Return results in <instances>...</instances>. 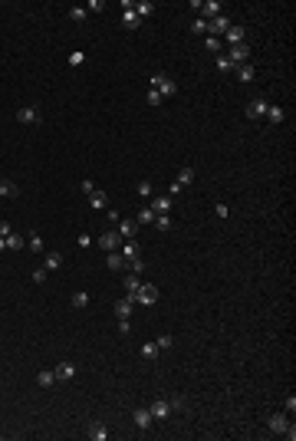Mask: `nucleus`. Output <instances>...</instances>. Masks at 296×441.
<instances>
[{
    "instance_id": "13",
    "label": "nucleus",
    "mask_w": 296,
    "mask_h": 441,
    "mask_svg": "<svg viewBox=\"0 0 296 441\" xmlns=\"http://www.w3.org/2000/svg\"><path fill=\"white\" fill-rule=\"evenodd\" d=\"M53 372H56V382H69V379L76 375V362H69V359H63V362L56 365Z\"/></svg>"
},
{
    "instance_id": "42",
    "label": "nucleus",
    "mask_w": 296,
    "mask_h": 441,
    "mask_svg": "<svg viewBox=\"0 0 296 441\" xmlns=\"http://www.w3.org/2000/svg\"><path fill=\"white\" fill-rule=\"evenodd\" d=\"M30 250L33 254H43V237H40V234H33L30 237Z\"/></svg>"
},
{
    "instance_id": "15",
    "label": "nucleus",
    "mask_w": 296,
    "mask_h": 441,
    "mask_svg": "<svg viewBox=\"0 0 296 441\" xmlns=\"http://www.w3.org/2000/svg\"><path fill=\"white\" fill-rule=\"evenodd\" d=\"M115 231H119L122 241H132V237L138 234V220H119V224H115Z\"/></svg>"
},
{
    "instance_id": "1",
    "label": "nucleus",
    "mask_w": 296,
    "mask_h": 441,
    "mask_svg": "<svg viewBox=\"0 0 296 441\" xmlns=\"http://www.w3.org/2000/svg\"><path fill=\"white\" fill-rule=\"evenodd\" d=\"M132 300H135L138 306H155V303H158V287H155V283H142V287L132 293Z\"/></svg>"
},
{
    "instance_id": "10",
    "label": "nucleus",
    "mask_w": 296,
    "mask_h": 441,
    "mask_svg": "<svg viewBox=\"0 0 296 441\" xmlns=\"http://www.w3.org/2000/svg\"><path fill=\"white\" fill-rule=\"evenodd\" d=\"M171 204H175V198H171V194H161V198H152V201H148V208H152L155 214H171Z\"/></svg>"
},
{
    "instance_id": "25",
    "label": "nucleus",
    "mask_w": 296,
    "mask_h": 441,
    "mask_svg": "<svg viewBox=\"0 0 296 441\" xmlns=\"http://www.w3.org/2000/svg\"><path fill=\"white\" fill-rule=\"evenodd\" d=\"M135 194H138L142 201H152V194H155V185L148 181V178H145V181H138V188H135Z\"/></svg>"
},
{
    "instance_id": "38",
    "label": "nucleus",
    "mask_w": 296,
    "mask_h": 441,
    "mask_svg": "<svg viewBox=\"0 0 296 441\" xmlns=\"http://www.w3.org/2000/svg\"><path fill=\"white\" fill-rule=\"evenodd\" d=\"M214 66H217V73H234V66H230V59L224 53H217V59H214Z\"/></svg>"
},
{
    "instance_id": "6",
    "label": "nucleus",
    "mask_w": 296,
    "mask_h": 441,
    "mask_svg": "<svg viewBox=\"0 0 296 441\" xmlns=\"http://www.w3.org/2000/svg\"><path fill=\"white\" fill-rule=\"evenodd\" d=\"M267 109H270V102L257 96V99L247 102V119H263V115H267Z\"/></svg>"
},
{
    "instance_id": "28",
    "label": "nucleus",
    "mask_w": 296,
    "mask_h": 441,
    "mask_svg": "<svg viewBox=\"0 0 296 441\" xmlns=\"http://www.w3.org/2000/svg\"><path fill=\"white\" fill-rule=\"evenodd\" d=\"M263 119L270 122V125H280V122L286 119V112L280 109V106H270V109H267V115H263Z\"/></svg>"
},
{
    "instance_id": "39",
    "label": "nucleus",
    "mask_w": 296,
    "mask_h": 441,
    "mask_svg": "<svg viewBox=\"0 0 296 441\" xmlns=\"http://www.w3.org/2000/svg\"><path fill=\"white\" fill-rule=\"evenodd\" d=\"M155 346H158V349H171V346H175V336H171V332H161Z\"/></svg>"
},
{
    "instance_id": "5",
    "label": "nucleus",
    "mask_w": 296,
    "mask_h": 441,
    "mask_svg": "<svg viewBox=\"0 0 296 441\" xmlns=\"http://www.w3.org/2000/svg\"><path fill=\"white\" fill-rule=\"evenodd\" d=\"M122 7H125V10H122V27H125V30H138L142 20H138V13L132 10V0H122Z\"/></svg>"
},
{
    "instance_id": "27",
    "label": "nucleus",
    "mask_w": 296,
    "mask_h": 441,
    "mask_svg": "<svg viewBox=\"0 0 296 441\" xmlns=\"http://www.w3.org/2000/svg\"><path fill=\"white\" fill-rule=\"evenodd\" d=\"M53 382H56V372H53V369H43V372H36V386H40V388H50Z\"/></svg>"
},
{
    "instance_id": "52",
    "label": "nucleus",
    "mask_w": 296,
    "mask_h": 441,
    "mask_svg": "<svg viewBox=\"0 0 296 441\" xmlns=\"http://www.w3.org/2000/svg\"><path fill=\"white\" fill-rule=\"evenodd\" d=\"M3 250H7V241H3V237H0V254H3Z\"/></svg>"
},
{
    "instance_id": "30",
    "label": "nucleus",
    "mask_w": 296,
    "mask_h": 441,
    "mask_svg": "<svg viewBox=\"0 0 296 441\" xmlns=\"http://www.w3.org/2000/svg\"><path fill=\"white\" fill-rule=\"evenodd\" d=\"M204 50H208V53H224V43H220V36H204Z\"/></svg>"
},
{
    "instance_id": "17",
    "label": "nucleus",
    "mask_w": 296,
    "mask_h": 441,
    "mask_svg": "<svg viewBox=\"0 0 296 441\" xmlns=\"http://www.w3.org/2000/svg\"><path fill=\"white\" fill-rule=\"evenodd\" d=\"M86 438H92V441H109V428L102 425V421H92L86 428Z\"/></svg>"
},
{
    "instance_id": "29",
    "label": "nucleus",
    "mask_w": 296,
    "mask_h": 441,
    "mask_svg": "<svg viewBox=\"0 0 296 441\" xmlns=\"http://www.w3.org/2000/svg\"><path fill=\"white\" fill-rule=\"evenodd\" d=\"M89 204H92V208H96V211H102V208H106V204H109V198H106V191H99V188H96V191L89 194Z\"/></svg>"
},
{
    "instance_id": "18",
    "label": "nucleus",
    "mask_w": 296,
    "mask_h": 441,
    "mask_svg": "<svg viewBox=\"0 0 296 441\" xmlns=\"http://www.w3.org/2000/svg\"><path fill=\"white\" fill-rule=\"evenodd\" d=\"M132 306H135V300L125 297V300H115V306H112V309H115V316H119V320H129V316H132Z\"/></svg>"
},
{
    "instance_id": "11",
    "label": "nucleus",
    "mask_w": 296,
    "mask_h": 441,
    "mask_svg": "<svg viewBox=\"0 0 296 441\" xmlns=\"http://www.w3.org/2000/svg\"><path fill=\"white\" fill-rule=\"evenodd\" d=\"M220 13H224V3H220V0H204V3H201V17H204V20H214Z\"/></svg>"
},
{
    "instance_id": "21",
    "label": "nucleus",
    "mask_w": 296,
    "mask_h": 441,
    "mask_svg": "<svg viewBox=\"0 0 296 441\" xmlns=\"http://www.w3.org/2000/svg\"><path fill=\"white\" fill-rule=\"evenodd\" d=\"M3 241H7V250H23V244H27V237H23L20 231H10L7 237H3Z\"/></svg>"
},
{
    "instance_id": "8",
    "label": "nucleus",
    "mask_w": 296,
    "mask_h": 441,
    "mask_svg": "<svg viewBox=\"0 0 296 441\" xmlns=\"http://www.w3.org/2000/svg\"><path fill=\"white\" fill-rule=\"evenodd\" d=\"M230 30V17H214V20H208V36H220V33H227Z\"/></svg>"
},
{
    "instance_id": "24",
    "label": "nucleus",
    "mask_w": 296,
    "mask_h": 441,
    "mask_svg": "<svg viewBox=\"0 0 296 441\" xmlns=\"http://www.w3.org/2000/svg\"><path fill=\"white\" fill-rule=\"evenodd\" d=\"M43 267L46 270H59V267H63V254H59V250H50V254L43 257Z\"/></svg>"
},
{
    "instance_id": "36",
    "label": "nucleus",
    "mask_w": 296,
    "mask_h": 441,
    "mask_svg": "<svg viewBox=\"0 0 296 441\" xmlns=\"http://www.w3.org/2000/svg\"><path fill=\"white\" fill-rule=\"evenodd\" d=\"M135 220H138V227H145V224H152V220H155V211L145 204V208L138 211V218H135Z\"/></svg>"
},
{
    "instance_id": "33",
    "label": "nucleus",
    "mask_w": 296,
    "mask_h": 441,
    "mask_svg": "<svg viewBox=\"0 0 296 441\" xmlns=\"http://www.w3.org/2000/svg\"><path fill=\"white\" fill-rule=\"evenodd\" d=\"M122 283H125V290H129V297H132V293H135L138 287H142V280H138V274H125V280H122Z\"/></svg>"
},
{
    "instance_id": "34",
    "label": "nucleus",
    "mask_w": 296,
    "mask_h": 441,
    "mask_svg": "<svg viewBox=\"0 0 296 441\" xmlns=\"http://www.w3.org/2000/svg\"><path fill=\"white\" fill-rule=\"evenodd\" d=\"M86 17H89L86 7H69V20L73 23H86Z\"/></svg>"
},
{
    "instance_id": "7",
    "label": "nucleus",
    "mask_w": 296,
    "mask_h": 441,
    "mask_svg": "<svg viewBox=\"0 0 296 441\" xmlns=\"http://www.w3.org/2000/svg\"><path fill=\"white\" fill-rule=\"evenodd\" d=\"M132 421H135V428L138 431H148L152 428V412H148V408H135V412H132Z\"/></svg>"
},
{
    "instance_id": "22",
    "label": "nucleus",
    "mask_w": 296,
    "mask_h": 441,
    "mask_svg": "<svg viewBox=\"0 0 296 441\" xmlns=\"http://www.w3.org/2000/svg\"><path fill=\"white\" fill-rule=\"evenodd\" d=\"M234 73H237V79H241V83H253V76H257V69H253L250 63H241V66H234Z\"/></svg>"
},
{
    "instance_id": "48",
    "label": "nucleus",
    "mask_w": 296,
    "mask_h": 441,
    "mask_svg": "<svg viewBox=\"0 0 296 441\" xmlns=\"http://www.w3.org/2000/svg\"><path fill=\"white\" fill-rule=\"evenodd\" d=\"M79 63H82V53L73 50V53H69V66H79Z\"/></svg>"
},
{
    "instance_id": "43",
    "label": "nucleus",
    "mask_w": 296,
    "mask_h": 441,
    "mask_svg": "<svg viewBox=\"0 0 296 441\" xmlns=\"http://www.w3.org/2000/svg\"><path fill=\"white\" fill-rule=\"evenodd\" d=\"M142 270H145V260H142V257L129 260V274H142Z\"/></svg>"
},
{
    "instance_id": "32",
    "label": "nucleus",
    "mask_w": 296,
    "mask_h": 441,
    "mask_svg": "<svg viewBox=\"0 0 296 441\" xmlns=\"http://www.w3.org/2000/svg\"><path fill=\"white\" fill-rule=\"evenodd\" d=\"M152 224L158 227V231H171V224H175V220H171V214H155Z\"/></svg>"
},
{
    "instance_id": "14",
    "label": "nucleus",
    "mask_w": 296,
    "mask_h": 441,
    "mask_svg": "<svg viewBox=\"0 0 296 441\" xmlns=\"http://www.w3.org/2000/svg\"><path fill=\"white\" fill-rule=\"evenodd\" d=\"M17 122H20V125H40V112L30 109V106H23V109H17Z\"/></svg>"
},
{
    "instance_id": "49",
    "label": "nucleus",
    "mask_w": 296,
    "mask_h": 441,
    "mask_svg": "<svg viewBox=\"0 0 296 441\" xmlns=\"http://www.w3.org/2000/svg\"><path fill=\"white\" fill-rule=\"evenodd\" d=\"M129 330H132V320H119V332H122V336H125Z\"/></svg>"
},
{
    "instance_id": "37",
    "label": "nucleus",
    "mask_w": 296,
    "mask_h": 441,
    "mask_svg": "<svg viewBox=\"0 0 296 441\" xmlns=\"http://www.w3.org/2000/svg\"><path fill=\"white\" fill-rule=\"evenodd\" d=\"M142 359H148V362L158 359V346H155V342H145V346H142Z\"/></svg>"
},
{
    "instance_id": "50",
    "label": "nucleus",
    "mask_w": 296,
    "mask_h": 441,
    "mask_svg": "<svg viewBox=\"0 0 296 441\" xmlns=\"http://www.w3.org/2000/svg\"><path fill=\"white\" fill-rule=\"evenodd\" d=\"M214 211H217V218H227V214H230V208H227V204H217Z\"/></svg>"
},
{
    "instance_id": "19",
    "label": "nucleus",
    "mask_w": 296,
    "mask_h": 441,
    "mask_svg": "<svg viewBox=\"0 0 296 441\" xmlns=\"http://www.w3.org/2000/svg\"><path fill=\"white\" fill-rule=\"evenodd\" d=\"M106 264H109V270H129V260H125L119 250H109V254H106Z\"/></svg>"
},
{
    "instance_id": "31",
    "label": "nucleus",
    "mask_w": 296,
    "mask_h": 441,
    "mask_svg": "<svg viewBox=\"0 0 296 441\" xmlns=\"http://www.w3.org/2000/svg\"><path fill=\"white\" fill-rule=\"evenodd\" d=\"M194 175H197L194 168H181V171H178V178H175V181H178V185H181V188H188V185H191V181H194Z\"/></svg>"
},
{
    "instance_id": "26",
    "label": "nucleus",
    "mask_w": 296,
    "mask_h": 441,
    "mask_svg": "<svg viewBox=\"0 0 296 441\" xmlns=\"http://www.w3.org/2000/svg\"><path fill=\"white\" fill-rule=\"evenodd\" d=\"M17 194H20V188L13 181H7V178H0V198H17Z\"/></svg>"
},
{
    "instance_id": "4",
    "label": "nucleus",
    "mask_w": 296,
    "mask_h": 441,
    "mask_svg": "<svg viewBox=\"0 0 296 441\" xmlns=\"http://www.w3.org/2000/svg\"><path fill=\"white\" fill-rule=\"evenodd\" d=\"M230 59V66H241V63H247L250 59V46L241 43V46H227V53H224Z\"/></svg>"
},
{
    "instance_id": "23",
    "label": "nucleus",
    "mask_w": 296,
    "mask_h": 441,
    "mask_svg": "<svg viewBox=\"0 0 296 441\" xmlns=\"http://www.w3.org/2000/svg\"><path fill=\"white\" fill-rule=\"evenodd\" d=\"M132 10L138 13V20H145V17H152L155 13V3L152 0H138V3H132Z\"/></svg>"
},
{
    "instance_id": "20",
    "label": "nucleus",
    "mask_w": 296,
    "mask_h": 441,
    "mask_svg": "<svg viewBox=\"0 0 296 441\" xmlns=\"http://www.w3.org/2000/svg\"><path fill=\"white\" fill-rule=\"evenodd\" d=\"M148 412H152L155 421H164L168 415H171V405H168V402H155V405H148Z\"/></svg>"
},
{
    "instance_id": "40",
    "label": "nucleus",
    "mask_w": 296,
    "mask_h": 441,
    "mask_svg": "<svg viewBox=\"0 0 296 441\" xmlns=\"http://www.w3.org/2000/svg\"><path fill=\"white\" fill-rule=\"evenodd\" d=\"M145 102H148V106H161V92H158V89H148V96H145Z\"/></svg>"
},
{
    "instance_id": "51",
    "label": "nucleus",
    "mask_w": 296,
    "mask_h": 441,
    "mask_svg": "<svg viewBox=\"0 0 296 441\" xmlns=\"http://www.w3.org/2000/svg\"><path fill=\"white\" fill-rule=\"evenodd\" d=\"M10 231H13L10 224H7V220H0V237H7V234H10Z\"/></svg>"
},
{
    "instance_id": "46",
    "label": "nucleus",
    "mask_w": 296,
    "mask_h": 441,
    "mask_svg": "<svg viewBox=\"0 0 296 441\" xmlns=\"http://www.w3.org/2000/svg\"><path fill=\"white\" fill-rule=\"evenodd\" d=\"M168 405H171V412H185V398H181V395H175L171 402H168Z\"/></svg>"
},
{
    "instance_id": "35",
    "label": "nucleus",
    "mask_w": 296,
    "mask_h": 441,
    "mask_svg": "<svg viewBox=\"0 0 296 441\" xmlns=\"http://www.w3.org/2000/svg\"><path fill=\"white\" fill-rule=\"evenodd\" d=\"M69 306H73V309H82V306H89V293H82V290H79V293H73V300H69Z\"/></svg>"
},
{
    "instance_id": "9",
    "label": "nucleus",
    "mask_w": 296,
    "mask_h": 441,
    "mask_svg": "<svg viewBox=\"0 0 296 441\" xmlns=\"http://www.w3.org/2000/svg\"><path fill=\"white\" fill-rule=\"evenodd\" d=\"M243 36H247V33H243V27H241V23H230V30L224 33V40H220V43H227V46H241V43H243Z\"/></svg>"
},
{
    "instance_id": "3",
    "label": "nucleus",
    "mask_w": 296,
    "mask_h": 441,
    "mask_svg": "<svg viewBox=\"0 0 296 441\" xmlns=\"http://www.w3.org/2000/svg\"><path fill=\"white\" fill-rule=\"evenodd\" d=\"M152 89H158V92H161V99H168V96H175V92H178V83L171 76H164V73H155V76H152Z\"/></svg>"
},
{
    "instance_id": "47",
    "label": "nucleus",
    "mask_w": 296,
    "mask_h": 441,
    "mask_svg": "<svg viewBox=\"0 0 296 441\" xmlns=\"http://www.w3.org/2000/svg\"><path fill=\"white\" fill-rule=\"evenodd\" d=\"M86 10H89V13H99V10H106V3H102V0H89Z\"/></svg>"
},
{
    "instance_id": "44",
    "label": "nucleus",
    "mask_w": 296,
    "mask_h": 441,
    "mask_svg": "<svg viewBox=\"0 0 296 441\" xmlns=\"http://www.w3.org/2000/svg\"><path fill=\"white\" fill-rule=\"evenodd\" d=\"M46 274H50V270H46V267H36V270H33V283H43V280H46Z\"/></svg>"
},
{
    "instance_id": "45",
    "label": "nucleus",
    "mask_w": 296,
    "mask_h": 441,
    "mask_svg": "<svg viewBox=\"0 0 296 441\" xmlns=\"http://www.w3.org/2000/svg\"><path fill=\"white\" fill-rule=\"evenodd\" d=\"M79 191H82V194H92V191H96V185H92L89 178H82V181H79Z\"/></svg>"
},
{
    "instance_id": "16",
    "label": "nucleus",
    "mask_w": 296,
    "mask_h": 441,
    "mask_svg": "<svg viewBox=\"0 0 296 441\" xmlns=\"http://www.w3.org/2000/svg\"><path fill=\"white\" fill-rule=\"evenodd\" d=\"M119 254L125 257V260H135V257H142V247H138V244H135V237H132V241H122V244H119Z\"/></svg>"
},
{
    "instance_id": "2",
    "label": "nucleus",
    "mask_w": 296,
    "mask_h": 441,
    "mask_svg": "<svg viewBox=\"0 0 296 441\" xmlns=\"http://www.w3.org/2000/svg\"><path fill=\"white\" fill-rule=\"evenodd\" d=\"M270 431H273V435H283V438H290V441L296 438V428L286 415H270Z\"/></svg>"
},
{
    "instance_id": "12",
    "label": "nucleus",
    "mask_w": 296,
    "mask_h": 441,
    "mask_svg": "<svg viewBox=\"0 0 296 441\" xmlns=\"http://www.w3.org/2000/svg\"><path fill=\"white\" fill-rule=\"evenodd\" d=\"M119 244H122V237H119V231H106L102 237H99V247L109 254V250H119Z\"/></svg>"
},
{
    "instance_id": "41",
    "label": "nucleus",
    "mask_w": 296,
    "mask_h": 441,
    "mask_svg": "<svg viewBox=\"0 0 296 441\" xmlns=\"http://www.w3.org/2000/svg\"><path fill=\"white\" fill-rule=\"evenodd\" d=\"M191 33H208V20H204V17H197V20L191 23Z\"/></svg>"
}]
</instances>
